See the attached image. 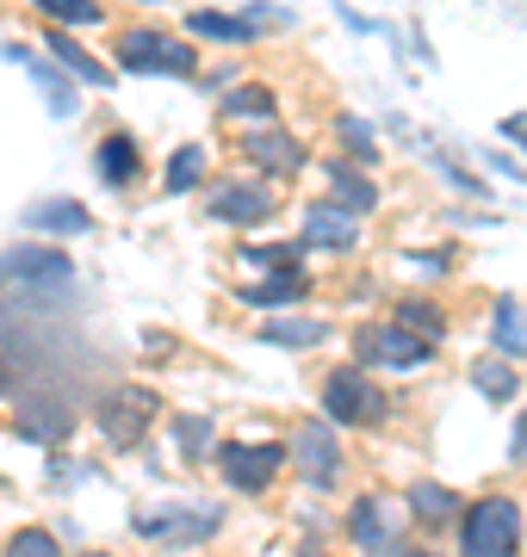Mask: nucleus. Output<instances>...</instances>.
<instances>
[{
    "label": "nucleus",
    "instance_id": "obj_1",
    "mask_svg": "<svg viewBox=\"0 0 527 557\" xmlns=\"http://www.w3.org/2000/svg\"><path fill=\"white\" fill-rule=\"evenodd\" d=\"M0 285L20 298V310H44L75 292V260L57 248H7L0 255Z\"/></svg>",
    "mask_w": 527,
    "mask_h": 557
},
{
    "label": "nucleus",
    "instance_id": "obj_2",
    "mask_svg": "<svg viewBox=\"0 0 527 557\" xmlns=\"http://www.w3.org/2000/svg\"><path fill=\"white\" fill-rule=\"evenodd\" d=\"M119 69L124 75H168V81H193L199 75V57H193V44L168 38L156 25H131L119 38Z\"/></svg>",
    "mask_w": 527,
    "mask_h": 557
},
{
    "label": "nucleus",
    "instance_id": "obj_3",
    "mask_svg": "<svg viewBox=\"0 0 527 557\" xmlns=\"http://www.w3.org/2000/svg\"><path fill=\"white\" fill-rule=\"evenodd\" d=\"M522 545V502L515 496H485L459 515V552L471 557H508Z\"/></svg>",
    "mask_w": 527,
    "mask_h": 557
},
{
    "label": "nucleus",
    "instance_id": "obj_4",
    "mask_svg": "<svg viewBox=\"0 0 527 557\" xmlns=\"http://www.w3.org/2000/svg\"><path fill=\"white\" fill-rule=\"evenodd\" d=\"M137 539H156V545H205V539H218L223 527V508L205 496H186V502H168V508H149V515L131 520Z\"/></svg>",
    "mask_w": 527,
    "mask_h": 557
},
{
    "label": "nucleus",
    "instance_id": "obj_5",
    "mask_svg": "<svg viewBox=\"0 0 527 557\" xmlns=\"http://www.w3.org/2000/svg\"><path fill=\"white\" fill-rule=\"evenodd\" d=\"M354 354H360V366H385V372H416V366H428L434 359V335H416V329H404V322H360L354 329Z\"/></svg>",
    "mask_w": 527,
    "mask_h": 557
},
{
    "label": "nucleus",
    "instance_id": "obj_6",
    "mask_svg": "<svg viewBox=\"0 0 527 557\" xmlns=\"http://www.w3.org/2000/svg\"><path fill=\"white\" fill-rule=\"evenodd\" d=\"M149 421H156V391H143V384H112V391L94 403V428H100L119 453H131V446L149 434Z\"/></svg>",
    "mask_w": 527,
    "mask_h": 557
},
{
    "label": "nucleus",
    "instance_id": "obj_7",
    "mask_svg": "<svg viewBox=\"0 0 527 557\" xmlns=\"http://www.w3.org/2000/svg\"><path fill=\"white\" fill-rule=\"evenodd\" d=\"M323 416L335 428H372V421H385V397L360 366H335L323 379Z\"/></svg>",
    "mask_w": 527,
    "mask_h": 557
},
{
    "label": "nucleus",
    "instance_id": "obj_8",
    "mask_svg": "<svg viewBox=\"0 0 527 557\" xmlns=\"http://www.w3.org/2000/svg\"><path fill=\"white\" fill-rule=\"evenodd\" d=\"M285 458H292V446H280V440H248V446H218V471H223L230 490L261 496L267 483L280 478Z\"/></svg>",
    "mask_w": 527,
    "mask_h": 557
},
{
    "label": "nucleus",
    "instance_id": "obj_9",
    "mask_svg": "<svg viewBox=\"0 0 527 557\" xmlns=\"http://www.w3.org/2000/svg\"><path fill=\"white\" fill-rule=\"evenodd\" d=\"M292 465L310 490H329L342 478V440H335V421L317 416V421H298L292 428Z\"/></svg>",
    "mask_w": 527,
    "mask_h": 557
},
{
    "label": "nucleus",
    "instance_id": "obj_10",
    "mask_svg": "<svg viewBox=\"0 0 527 557\" xmlns=\"http://www.w3.org/2000/svg\"><path fill=\"white\" fill-rule=\"evenodd\" d=\"M211 218L230 223V230H261V223H273V193L261 180H218L211 186Z\"/></svg>",
    "mask_w": 527,
    "mask_h": 557
},
{
    "label": "nucleus",
    "instance_id": "obj_11",
    "mask_svg": "<svg viewBox=\"0 0 527 557\" xmlns=\"http://www.w3.org/2000/svg\"><path fill=\"white\" fill-rule=\"evenodd\" d=\"M347 539H354L360 552H372V557H385V552L409 557V545H404V533H397V520H391L385 496H360L354 508H347Z\"/></svg>",
    "mask_w": 527,
    "mask_h": 557
},
{
    "label": "nucleus",
    "instance_id": "obj_12",
    "mask_svg": "<svg viewBox=\"0 0 527 557\" xmlns=\"http://www.w3.org/2000/svg\"><path fill=\"white\" fill-rule=\"evenodd\" d=\"M354 242H360V211H347L342 199L305 205V248H317V255H347Z\"/></svg>",
    "mask_w": 527,
    "mask_h": 557
},
{
    "label": "nucleus",
    "instance_id": "obj_13",
    "mask_svg": "<svg viewBox=\"0 0 527 557\" xmlns=\"http://www.w3.org/2000/svg\"><path fill=\"white\" fill-rule=\"evenodd\" d=\"M243 156L255 161L261 174H298V168H305V143L273 131V124H255V131L243 137Z\"/></svg>",
    "mask_w": 527,
    "mask_h": 557
},
{
    "label": "nucleus",
    "instance_id": "obj_14",
    "mask_svg": "<svg viewBox=\"0 0 527 557\" xmlns=\"http://www.w3.org/2000/svg\"><path fill=\"white\" fill-rule=\"evenodd\" d=\"M94 174L112 186V193H124V186H137L143 174V156H137V137L131 131H106L100 143H94Z\"/></svg>",
    "mask_w": 527,
    "mask_h": 557
},
{
    "label": "nucleus",
    "instance_id": "obj_15",
    "mask_svg": "<svg viewBox=\"0 0 527 557\" xmlns=\"http://www.w3.org/2000/svg\"><path fill=\"white\" fill-rule=\"evenodd\" d=\"M44 50H50L75 81H87V87H112V69L87 57V44H75V25H50V32H44Z\"/></svg>",
    "mask_w": 527,
    "mask_h": 557
},
{
    "label": "nucleus",
    "instance_id": "obj_16",
    "mask_svg": "<svg viewBox=\"0 0 527 557\" xmlns=\"http://www.w3.org/2000/svg\"><path fill=\"white\" fill-rule=\"evenodd\" d=\"M186 32H193V38H211V44H255V38H267L248 13H218V7H186Z\"/></svg>",
    "mask_w": 527,
    "mask_h": 557
},
{
    "label": "nucleus",
    "instance_id": "obj_17",
    "mask_svg": "<svg viewBox=\"0 0 527 557\" xmlns=\"http://www.w3.org/2000/svg\"><path fill=\"white\" fill-rule=\"evenodd\" d=\"M25 230H32V236H87L94 218H87V205H75V199H44V205L25 211Z\"/></svg>",
    "mask_w": 527,
    "mask_h": 557
},
{
    "label": "nucleus",
    "instance_id": "obj_18",
    "mask_svg": "<svg viewBox=\"0 0 527 557\" xmlns=\"http://www.w3.org/2000/svg\"><path fill=\"white\" fill-rule=\"evenodd\" d=\"M7 57H13V62L25 69V75L38 81V94L50 100V112H57V119H75V87H69V81H62L57 69H50V62L38 57V50H20V44H7Z\"/></svg>",
    "mask_w": 527,
    "mask_h": 557
},
{
    "label": "nucleus",
    "instance_id": "obj_19",
    "mask_svg": "<svg viewBox=\"0 0 527 557\" xmlns=\"http://www.w3.org/2000/svg\"><path fill=\"white\" fill-rule=\"evenodd\" d=\"M230 124H273L280 119V94L273 87H261V81H243V87H230L218 106Z\"/></svg>",
    "mask_w": 527,
    "mask_h": 557
},
{
    "label": "nucleus",
    "instance_id": "obj_20",
    "mask_svg": "<svg viewBox=\"0 0 527 557\" xmlns=\"http://www.w3.org/2000/svg\"><path fill=\"white\" fill-rule=\"evenodd\" d=\"M298 298H305V273L298 267H280V273L255 278V285H236V304H255V310H285Z\"/></svg>",
    "mask_w": 527,
    "mask_h": 557
},
{
    "label": "nucleus",
    "instance_id": "obj_21",
    "mask_svg": "<svg viewBox=\"0 0 527 557\" xmlns=\"http://www.w3.org/2000/svg\"><path fill=\"white\" fill-rule=\"evenodd\" d=\"M323 174H329V193H335L347 211H360V218H366V211L379 205V186H372V174H366L360 161H329Z\"/></svg>",
    "mask_w": 527,
    "mask_h": 557
},
{
    "label": "nucleus",
    "instance_id": "obj_22",
    "mask_svg": "<svg viewBox=\"0 0 527 557\" xmlns=\"http://www.w3.org/2000/svg\"><path fill=\"white\" fill-rule=\"evenodd\" d=\"M471 384H478V397H490V403H515L522 397V379H515V359L508 354H497L490 347L478 366H471Z\"/></svg>",
    "mask_w": 527,
    "mask_h": 557
},
{
    "label": "nucleus",
    "instance_id": "obj_23",
    "mask_svg": "<svg viewBox=\"0 0 527 557\" xmlns=\"http://www.w3.org/2000/svg\"><path fill=\"white\" fill-rule=\"evenodd\" d=\"M490 347L508 359H527V317L515 298H497V310H490Z\"/></svg>",
    "mask_w": 527,
    "mask_h": 557
},
{
    "label": "nucleus",
    "instance_id": "obj_24",
    "mask_svg": "<svg viewBox=\"0 0 527 557\" xmlns=\"http://www.w3.org/2000/svg\"><path fill=\"white\" fill-rule=\"evenodd\" d=\"M261 341H267V347H323L329 322H317V317H267L261 322Z\"/></svg>",
    "mask_w": 527,
    "mask_h": 557
},
{
    "label": "nucleus",
    "instance_id": "obj_25",
    "mask_svg": "<svg viewBox=\"0 0 527 557\" xmlns=\"http://www.w3.org/2000/svg\"><path fill=\"white\" fill-rule=\"evenodd\" d=\"M409 515L428 520V527H446V520H459V496L446 490V483H409Z\"/></svg>",
    "mask_w": 527,
    "mask_h": 557
},
{
    "label": "nucleus",
    "instance_id": "obj_26",
    "mask_svg": "<svg viewBox=\"0 0 527 557\" xmlns=\"http://www.w3.org/2000/svg\"><path fill=\"white\" fill-rule=\"evenodd\" d=\"M199 180H205V149H199V143H186V149H174V156H168V174H162V193H168V199L193 193Z\"/></svg>",
    "mask_w": 527,
    "mask_h": 557
},
{
    "label": "nucleus",
    "instance_id": "obj_27",
    "mask_svg": "<svg viewBox=\"0 0 527 557\" xmlns=\"http://www.w3.org/2000/svg\"><path fill=\"white\" fill-rule=\"evenodd\" d=\"M335 137L347 143V156L360 161V168H372V161H379V137H372V124H366L360 112H335Z\"/></svg>",
    "mask_w": 527,
    "mask_h": 557
},
{
    "label": "nucleus",
    "instance_id": "obj_28",
    "mask_svg": "<svg viewBox=\"0 0 527 557\" xmlns=\"http://www.w3.org/2000/svg\"><path fill=\"white\" fill-rule=\"evenodd\" d=\"M298 260H305V242H255V248H243V267H261V273L298 267Z\"/></svg>",
    "mask_w": 527,
    "mask_h": 557
},
{
    "label": "nucleus",
    "instance_id": "obj_29",
    "mask_svg": "<svg viewBox=\"0 0 527 557\" xmlns=\"http://www.w3.org/2000/svg\"><path fill=\"white\" fill-rule=\"evenodd\" d=\"M174 446H181V458H205L211 446H218L211 416H181V421H174Z\"/></svg>",
    "mask_w": 527,
    "mask_h": 557
},
{
    "label": "nucleus",
    "instance_id": "obj_30",
    "mask_svg": "<svg viewBox=\"0 0 527 557\" xmlns=\"http://www.w3.org/2000/svg\"><path fill=\"white\" fill-rule=\"evenodd\" d=\"M428 168H434V174H441L446 186H453V193H466V199H485V205H490L485 180H478V174H466V168H459V161L446 156V149H428Z\"/></svg>",
    "mask_w": 527,
    "mask_h": 557
},
{
    "label": "nucleus",
    "instance_id": "obj_31",
    "mask_svg": "<svg viewBox=\"0 0 527 557\" xmlns=\"http://www.w3.org/2000/svg\"><path fill=\"white\" fill-rule=\"evenodd\" d=\"M25 7H38L50 25H100V7L94 0H25Z\"/></svg>",
    "mask_w": 527,
    "mask_h": 557
},
{
    "label": "nucleus",
    "instance_id": "obj_32",
    "mask_svg": "<svg viewBox=\"0 0 527 557\" xmlns=\"http://www.w3.org/2000/svg\"><path fill=\"white\" fill-rule=\"evenodd\" d=\"M397 322H404V329H416V335H434V341L446 335V317L428 298H404V304H397Z\"/></svg>",
    "mask_w": 527,
    "mask_h": 557
},
{
    "label": "nucleus",
    "instance_id": "obj_33",
    "mask_svg": "<svg viewBox=\"0 0 527 557\" xmlns=\"http://www.w3.org/2000/svg\"><path fill=\"white\" fill-rule=\"evenodd\" d=\"M7 552H13V557H57V533H44V527H25V533L7 539Z\"/></svg>",
    "mask_w": 527,
    "mask_h": 557
},
{
    "label": "nucleus",
    "instance_id": "obj_34",
    "mask_svg": "<svg viewBox=\"0 0 527 557\" xmlns=\"http://www.w3.org/2000/svg\"><path fill=\"white\" fill-rule=\"evenodd\" d=\"M243 13L261 25V32H285V25H292V13H285V7H273V0H255V7H243Z\"/></svg>",
    "mask_w": 527,
    "mask_h": 557
},
{
    "label": "nucleus",
    "instance_id": "obj_35",
    "mask_svg": "<svg viewBox=\"0 0 527 557\" xmlns=\"http://www.w3.org/2000/svg\"><path fill=\"white\" fill-rule=\"evenodd\" d=\"M508 458H515V465H527V416L515 421V434H508Z\"/></svg>",
    "mask_w": 527,
    "mask_h": 557
},
{
    "label": "nucleus",
    "instance_id": "obj_36",
    "mask_svg": "<svg viewBox=\"0 0 527 557\" xmlns=\"http://www.w3.org/2000/svg\"><path fill=\"white\" fill-rule=\"evenodd\" d=\"M409 267L416 273H446V255H409Z\"/></svg>",
    "mask_w": 527,
    "mask_h": 557
},
{
    "label": "nucleus",
    "instance_id": "obj_37",
    "mask_svg": "<svg viewBox=\"0 0 527 557\" xmlns=\"http://www.w3.org/2000/svg\"><path fill=\"white\" fill-rule=\"evenodd\" d=\"M503 137H508V143H522V149H527V119H503Z\"/></svg>",
    "mask_w": 527,
    "mask_h": 557
},
{
    "label": "nucleus",
    "instance_id": "obj_38",
    "mask_svg": "<svg viewBox=\"0 0 527 557\" xmlns=\"http://www.w3.org/2000/svg\"><path fill=\"white\" fill-rule=\"evenodd\" d=\"M149 7H156V0H149Z\"/></svg>",
    "mask_w": 527,
    "mask_h": 557
}]
</instances>
